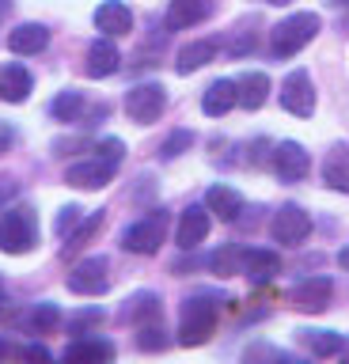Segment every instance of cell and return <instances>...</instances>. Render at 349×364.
Instances as JSON below:
<instances>
[{"mask_svg":"<svg viewBox=\"0 0 349 364\" xmlns=\"http://www.w3.org/2000/svg\"><path fill=\"white\" fill-rule=\"evenodd\" d=\"M217 334V300L213 296H190L178 315V346L194 349Z\"/></svg>","mask_w":349,"mask_h":364,"instance_id":"6da1fadb","label":"cell"},{"mask_svg":"<svg viewBox=\"0 0 349 364\" xmlns=\"http://www.w3.org/2000/svg\"><path fill=\"white\" fill-rule=\"evenodd\" d=\"M319 27H323V19L315 16V11H296V16L281 19L277 27H274V34H269V53H274V57L300 53L304 46L319 34Z\"/></svg>","mask_w":349,"mask_h":364,"instance_id":"7a4b0ae2","label":"cell"},{"mask_svg":"<svg viewBox=\"0 0 349 364\" xmlns=\"http://www.w3.org/2000/svg\"><path fill=\"white\" fill-rule=\"evenodd\" d=\"M38 243V216L31 205H16V209H4L0 216V250L8 255H27Z\"/></svg>","mask_w":349,"mask_h":364,"instance_id":"3957f363","label":"cell"},{"mask_svg":"<svg viewBox=\"0 0 349 364\" xmlns=\"http://www.w3.org/2000/svg\"><path fill=\"white\" fill-rule=\"evenodd\" d=\"M163 235H167V216L152 213V216H141L137 224H129L122 232V247L133 250V255H156L163 247Z\"/></svg>","mask_w":349,"mask_h":364,"instance_id":"277c9868","label":"cell"},{"mask_svg":"<svg viewBox=\"0 0 349 364\" xmlns=\"http://www.w3.org/2000/svg\"><path fill=\"white\" fill-rule=\"evenodd\" d=\"M163 107H167L163 84H137V87H129V95H126V114L137 125L156 122L163 114Z\"/></svg>","mask_w":349,"mask_h":364,"instance_id":"5b68a950","label":"cell"},{"mask_svg":"<svg viewBox=\"0 0 349 364\" xmlns=\"http://www.w3.org/2000/svg\"><path fill=\"white\" fill-rule=\"evenodd\" d=\"M281 107L289 114H296V118H311L315 114V87H311V76L304 68L285 76V84H281Z\"/></svg>","mask_w":349,"mask_h":364,"instance_id":"8992f818","label":"cell"},{"mask_svg":"<svg viewBox=\"0 0 349 364\" xmlns=\"http://www.w3.org/2000/svg\"><path fill=\"white\" fill-rule=\"evenodd\" d=\"M269 232H274L277 243L296 247V243H304V239L311 235V216L304 213L300 205H281L277 216H274V224H269Z\"/></svg>","mask_w":349,"mask_h":364,"instance_id":"52a82bcc","label":"cell"},{"mask_svg":"<svg viewBox=\"0 0 349 364\" xmlns=\"http://www.w3.org/2000/svg\"><path fill=\"white\" fill-rule=\"evenodd\" d=\"M107 258H84V262H76L73 273H69V289L73 292H80V296H99V292H107Z\"/></svg>","mask_w":349,"mask_h":364,"instance_id":"ba28073f","label":"cell"},{"mask_svg":"<svg viewBox=\"0 0 349 364\" xmlns=\"http://www.w3.org/2000/svg\"><path fill=\"white\" fill-rule=\"evenodd\" d=\"M274 171H277L285 182H300V178L311 171L308 148L296 144V141H281V144L274 148Z\"/></svg>","mask_w":349,"mask_h":364,"instance_id":"9c48e42d","label":"cell"},{"mask_svg":"<svg viewBox=\"0 0 349 364\" xmlns=\"http://www.w3.org/2000/svg\"><path fill=\"white\" fill-rule=\"evenodd\" d=\"M331 296H334L331 277H308L292 289V307H300V311H308V315H319V311H326Z\"/></svg>","mask_w":349,"mask_h":364,"instance_id":"30bf717a","label":"cell"},{"mask_svg":"<svg viewBox=\"0 0 349 364\" xmlns=\"http://www.w3.org/2000/svg\"><path fill=\"white\" fill-rule=\"evenodd\" d=\"M110 178H114V164H107V159H84L65 171V182L76 190H103Z\"/></svg>","mask_w":349,"mask_h":364,"instance_id":"8fae6325","label":"cell"},{"mask_svg":"<svg viewBox=\"0 0 349 364\" xmlns=\"http://www.w3.org/2000/svg\"><path fill=\"white\" fill-rule=\"evenodd\" d=\"M61 364H114V346L107 338H76L61 353Z\"/></svg>","mask_w":349,"mask_h":364,"instance_id":"7c38bea8","label":"cell"},{"mask_svg":"<svg viewBox=\"0 0 349 364\" xmlns=\"http://www.w3.org/2000/svg\"><path fill=\"white\" fill-rule=\"evenodd\" d=\"M209 209H201V205H190V209L178 216V228H175V243L183 250H194L198 243H205L209 235Z\"/></svg>","mask_w":349,"mask_h":364,"instance_id":"4fadbf2b","label":"cell"},{"mask_svg":"<svg viewBox=\"0 0 349 364\" xmlns=\"http://www.w3.org/2000/svg\"><path fill=\"white\" fill-rule=\"evenodd\" d=\"M213 16V0H171V8H167V31H186V27H198V23H205Z\"/></svg>","mask_w":349,"mask_h":364,"instance_id":"5bb4252c","label":"cell"},{"mask_svg":"<svg viewBox=\"0 0 349 364\" xmlns=\"http://www.w3.org/2000/svg\"><path fill=\"white\" fill-rule=\"evenodd\" d=\"M95 27L107 34V38H122V34L133 31V11L122 4V0H103L95 8Z\"/></svg>","mask_w":349,"mask_h":364,"instance_id":"9a60e30c","label":"cell"},{"mask_svg":"<svg viewBox=\"0 0 349 364\" xmlns=\"http://www.w3.org/2000/svg\"><path fill=\"white\" fill-rule=\"evenodd\" d=\"M118 65H122V53H118V46L110 42V38H99L87 46V76L92 80H103V76H114L118 73Z\"/></svg>","mask_w":349,"mask_h":364,"instance_id":"2e32d148","label":"cell"},{"mask_svg":"<svg viewBox=\"0 0 349 364\" xmlns=\"http://www.w3.org/2000/svg\"><path fill=\"white\" fill-rule=\"evenodd\" d=\"M232 107H240V91H235V80H213L201 95V110L209 118H224Z\"/></svg>","mask_w":349,"mask_h":364,"instance_id":"e0dca14e","label":"cell"},{"mask_svg":"<svg viewBox=\"0 0 349 364\" xmlns=\"http://www.w3.org/2000/svg\"><path fill=\"white\" fill-rule=\"evenodd\" d=\"M50 46V31L42 23H19V27L8 34V50L12 53H42Z\"/></svg>","mask_w":349,"mask_h":364,"instance_id":"ac0fdd59","label":"cell"},{"mask_svg":"<svg viewBox=\"0 0 349 364\" xmlns=\"http://www.w3.org/2000/svg\"><path fill=\"white\" fill-rule=\"evenodd\" d=\"M31 87H35V80H31V73L23 65H4L0 68V99L4 102H23L31 95Z\"/></svg>","mask_w":349,"mask_h":364,"instance_id":"d6986e66","label":"cell"},{"mask_svg":"<svg viewBox=\"0 0 349 364\" xmlns=\"http://www.w3.org/2000/svg\"><path fill=\"white\" fill-rule=\"evenodd\" d=\"M58 323H61L58 304H31L27 311L19 315V330H23V334H50Z\"/></svg>","mask_w":349,"mask_h":364,"instance_id":"ffe728a7","label":"cell"},{"mask_svg":"<svg viewBox=\"0 0 349 364\" xmlns=\"http://www.w3.org/2000/svg\"><path fill=\"white\" fill-rule=\"evenodd\" d=\"M213 57H217V42L201 38V42H190V46H183V50H178L175 68H178V76H190V73H198V68H205Z\"/></svg>","mask_w":349,"mask_h":364,"instance_id":"44dd1931","label":"cell"},{"mask_svg":"<svg viewBox=\"0 0 349 364\" xmlns=\"http://www.w3.org/2000/svg\"><path fill=\"white\" fill-rule=\"evenodd\" d=\"M235 91H240V107L243 110H258L269 99V76L266 73H243L235 80Z\"/></svg>","mask_w":349,"mask_h":364,"instance_id":"7402d4cb","label":"cell"},{"mask_svg":"<svg viewBox=\"0 0 349 364\" xmlns=\"http://www.w3.org/2000/svg\"><path fill=\"white\" fill-rule=\"evenodd\" d=\"M205 209L213 213V216H220V220H235V216L243 213V198L235 193L232 186H209V193H205Z\"/></svg>","mask_w":349,"mask_h":364,"instance_id":"603a6c76","label":"cell"},{"mask_svg":"<svg viewBox=\"0 0 349 364\" xmlns=\"http://www.w3.org/2000/svg\"><path fill=\"white\" fill-rule=\"evenodd\" d=\"M243 273L251 281H274L281 273V258L274 255V250H243Z\"/></svg>","mask_w":349,"mask_h":364,"instance_id":"cb8c5ba5","label":"cell"},{"mask_svg":"<svg viewBox=\"0 0 349 364\" xmlns=\"http://www.w3.org/2000/svg\"><path fill=\"white\" fill-rule=\"evenodd\" d=\"M126 318H129V323H137V326L156 323V318H160V296H156V292L129 296V300H126Z\"/></svg>","mask_w":349,"mask_h":364,"instance_id":"d4e9b609","label":"cell"},{"mask_svg":"<svg viewBox=\"0 0 349 364\" xmlns=\"http://www.w3.org/2000/svg\"><path fill=\"white\" fill-rule=\"evenodd\" d=\"M323 178H326V186H334V190L349 193V148H334V152L326 156Z\"/></svg>","mask_w":349,"mask_h":364,"instance_id":"484cf974","label":"cell"},{"mask_svg":"<svg viewBox=\"0 0 349 364\" xmlns=\"http://www.w3.org/2000/svg\"><path fill=\"white\" fill-rule=\"evenodd\" d=\"M300 341L308 346L315 357H334V353H342V334H334V330H300Z\"/></svg>","mask_w":349,"mask_h":364,"instance_id":"4316f807","label":"cell"},{"mask_svg":"<svg viewBox=\"0 0 349 364\" xmlns=\"http://www.w3.org/2000/svg\"><path fill=\"white\" fill-rule=\"evenodd\" d=\"M50 114H53L58 122H80V114H84V95H80V91H61V95L50 102Z\"/></svg>","mask_w":349,"mask_h":364,"instance_id":"83f0119b","label":"cell"},{"mask_svg":"<svg viewBox=\"0 0 349 364\" xmlns=\"http://www.w3.org/2000/svg\"><path fill=\"white\" fill-rule=\"evenodd\" d=\"M209 269L217 277H232V273H243V250L240 247H220L217 255L209 258Z\"/></svg>","mask_w":349,"mask_h":364,"instance_id":"f1b7e54d","label":"cell"},{"mask_svg":"<svg viewBox=\"0 0 349 364\" xmlns=\"http://www.w3.org/2000/svg\"><path fill=\"white\" fill-rule=\"evenodd\" d=\"M99 228H103V213H92L87 220H80L69 235H65V239H69V243H65V255H73V250L87 247V239H92V235L99 232Z\"/></svg>","mask_w":349,"mask_h":364,"instance_id":"f546056e","label":"cell"},{"mask_svg":"<svg viewBox=\"0 0 349 364\" xmlns=\"http://www.w3.org/2000/svg\"><path fill=\"white\" fill-rule=\"evenodd\" d=\"M240 364H289V357L277 346H269V341H254V346L243 349Z\"/></svg>","mask_w":349,"mask_h":364,"instance_id":"4dcf8cb0","label":"cell"},{"mask_svg":"<svg viewBox=\"0 0 349 364\" xmlns=\"http://www.w3.org/2000/svg\"><path fill=\"white\" fill-rule=\"evenodd\" d=\"M190 144H194V133H190V129H175V133H171V136H167V141H163L160 156H163V159H175L178 152H186Z\"/></svg>","mask_w":349,"mask_h":364,"instance_id":"1f68e13d","label":"cell"},{"mask_svg":"<svg viewBox=\"0 0 349 364\" xmlns=\"http://www.w3.org/2000/svg\"><path fill=\"white\" fill-rule=\"evenodd\" d=\"M137 346H141L144 353H156V349H163V346H167V338H163V330L156 326V323H144V326H141V334H137Z\"/></svg>","mask_w":349,"mask_h":364,"instance_id":"d6a6232c","label":"cell"},{"mask_svg":"<svg viewBox=\"0 0 349 364\" xmlns=\"http://www.w3.org/2000/svg\"><path fill=\"white\" fill-rule=\"evenodd\" d=\"M99 323H103V311H99V307H84L80 315H73L69 330H73V334H84L87 326H99Z\"/></svg>","mask_w":349,"mask_h":364,"instance_id":"836d02e7","label":"cell"},{"mask_svg":"<svg viewBox=\"0 0 349 364\" xmlns=\"http://www.w3.org/2000/svg\"><path fill=\"white\" fill-rule=\"evenodd\" d=\"M95 152H99V159H107V164H118V159L126 156V144H122L118 136H107V141L95 144Z\"/></svg>","mask_w":349,"mask_h":364,"instance_id":"e575fe53","label":"cell"},{"mask_svg":"<svg viewBox=\"0 0 349 364\" xmlns=\"http://www.w3.org/2000/svg\"><path fill=\"white\" fill-rule=\"evenodd\" d=\"M19 360H23V364H53L50 349H46V346H38V341H31V346L19 349Z\"/></svg>","mask_w":349,"mask_h":364,"instance_id":"d590c367","label":"cell"},{"mask_svg":"<svg viewBox=\"0 0 349 364\" xmlns=\"http://www.w3.org/2000/svg\"><path fill=\"white\" fill-rule=\"evenodd\" d=\"M76 224H80V209H76V205H65L58 213V235H69Z\"/></svg>","mask_w":349,"mask_h":364,"instance_id":"8d00e7d4","label":"cell"},{"mask_svg":"<svg viewBox=\"0 0 349 364\" xmlns=\"http://www.w3.org/2000/svg\"><path fill=\"white\" fill-rule=\"evenodd\" d=\"M16 198V182H8V178H0V213H4V205Z\"/></svg>","mask_w":349,"mask_h":364,"instance_id":"74e56055","label":"cell"},{"mask_svg":"<svg viewBox=\"0 0 349 364\" xmlns=\"http://www.w3.org/2000/svg\"><path fill=\"white\" fill-rule=\"evenodd\" d=\"M8 141H12V133H8V129H4V125H0V148H4Z\"/></svg>","mask_w":349,"mask_h":364,"instance_id":"f35d334b","label":"cell"},{"mask_svg":"<svg viewBox=\"0 0 349 364\" xmlns=\"http://www.w3.org/2000/svg\"><path fill=\"white\" fill-rule=\"evenodd\" d=\"M8 8H12V0H0V19L8 16Z\"/></svg>","mask_w":349,"mask_h":364,"instance_id":"ab89813d","label":"cell"},{"mask_svg":"<svg viewBox=\"0 0 349 364\" xmlns=\"http://www.w3.org/2000/svg\"><path fill=\"white\" fill-rule=\"evenodd\" d=\"M4 357H8V341L0 338V364H4Z\"/></svg>","mask_w":349,"mask_h":364,"instance_id":"60d3db41","label":"cell"},{"mask_svg":"<svg viewBox=\"0 0 349 364\" xmlns=\"http://www.w3.org/2000/svg\"><path fill=\"white\" fill-rule=\"evenodd\" d=\"M338 262H342V266H345V269H349V247H345V250H342V255H338Z\"/></svg>","mask_w":349,"mask_h":364,"instance_id":"b9f144b4","label":"cell"},{"mask_svg":"<svg viewBox=\"0 0 349 364\" xmlns=\"http://www.w3.org/2000/svg\"><path fill=\"white\" fill-rule=\"evenodd\" d=\"M0 304H4V284H0Z\"/></svg>","mask_w":349,"mask_h":364,"instance_id":"7bdbcfd3","label":"cell"},{"mask_svg":"<svg viewBox=\"0 0 349 364\" xmlns=\"http://www.w3.org/2000/svg\"><path fill=\"white\" fill-rule=\"evenodd\" d=\"M269 4H289V0H269Z\"/></svg>","mask_w":349,"mask_h":364,"instance_id":"ee69618b","label":"cell"},{"mask_svg":"<svg viewBox=\"0 0 349 364\" xmlns=\"http://www.w3.org/2000/svg\"><path fill=\"white\" fill-rule=\"evenodd\" d=\"M342 364H349V349H345V357H342Z\"/></svg>","mask_w":349,"mask_h":364,"instance_id":"f6af8a7d","label":"cell"}]
</instances>
